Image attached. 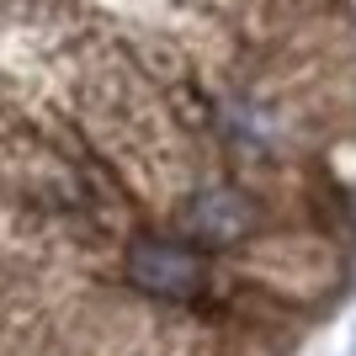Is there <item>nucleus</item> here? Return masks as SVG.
<instances>
[{"label": "nucleus", "mask_w": 356, "mask_h": 356, "mask_svg": "<svg viewBox=\"0 0 356 356\" xmlns=\"http://www.w3.org/2000/svg\"><path fill=\"white\" fill-rule=\"evenodd\" d=\"M287 202L266 197L255 186V176H234V170H202L176 192V202L165 208V229L197 245L202 255H245L255 239L277 229Z\"/></svg>", "instance_id": "1"}]
</instances>
